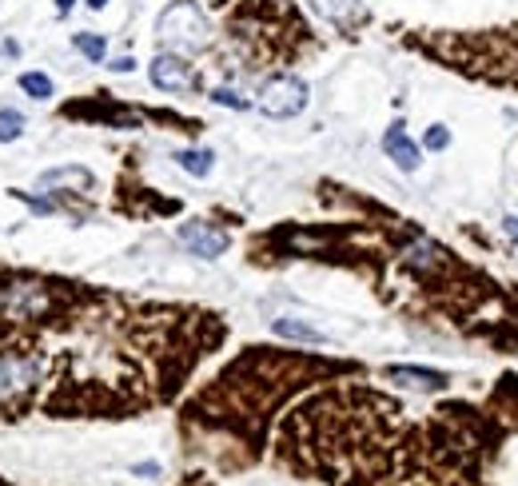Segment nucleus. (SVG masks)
<instances>
[{
	"instance_id": "nucleus-3",
	"label": "nucleus",
	"mask_w": 518,
	"mask_h": 486,
	"mask_svg": "<svg viewBox=\"0 0 518 486\" xmlns=\"http://www.w3.org/2000/svg\"><path fill=\"white\" fill-rule=\"evenodd\" d=\"M303 108H308V84L300 76L279 72L259 88V112L271 116V120H292Z\"/></svg>"
},
{
	"instance_id": "nucleus-11",
	"label": "nucleus",
	"mask_w": 518,
	"mask_h": 486,
	"mask_svg": "<svg viewBox=\"0 0 518 486\" xmlns=\"http://www.w3.org/2000/svg\"><path fill=\"white\" fill-rule=\"evenodd\" d=\"M176 164H180L188 176H208L211 164H216V156H211V152L192 148V152H176Z\"/></svg>"
},
{
	"instance_id": "nucleus-9",
	"label": "nucleus",
	"mask_w": 518,
	"mask_h": 486,
	"mask_svg": "<svg viewBox=\"0 0 518 486\" xmlns=\"http://www.w3.org/2000/svg\"><path fill=\"white\" fill-rule=\"evenodd\" d=\"M316 8L331 24H339V29H355V24L367 21V8L359 0H316Z\"/></svg>"
},
{
	"instance_id": "nucleus-21",
	"label": "nucleus",
	"mask_w": 518,
	"mask_h": 486,
	"mask_svg": "<svg viewBox=\"0 0 518 486\" xmlns=\"http://www.w3.org/2000/svg\"><path fill=\"white\" fill-rule=\"evenodd\" d=\"M136 474H160V466L156 463H144V466H136Z\"/></svg>"
},
{
	"instance_id": "nucleus-20",
	"label": "nucleus",
	"mask_w": 518,
	"mask_h": 486,
	"mask_svg": "<svg viewBox=\"0 0 518 486\" xmlns=\"http://www.w3.org/2000/svg\"><path fill=\"white\" fill-rule=\"evenodd\" d=\"M72 4H76V0H56V12L68 16V12H72Z\"/></svg>"
},
{
	"instance_id": "nucleus-4",
	"label": "nucleus",
	"mask_w": 518,
	"mask_h": 486,
	"mask_svg": "<svg viewBox=\"0 0 518 486\" xmlns=\"http://www.w3.org/2000/svg\"><path fill=\"white\" fill-rule=\"evenodd\" d=\"M45 375V359L24 351H0V399H12L32 391Z\"/></svg>"
},
{
	"instance_id": "nucleus-14",
	"label": "nucleus",
	"mask_w": 518,
	"mask_h": 486,
	"mask_svg": "<svg viewBox=\"0 0 518 486\" xmlns=\"http://www.w3.org/2000/svg\"><path fill=\"white\" fill-rule=\"evenodd\" d=\"M21 92H24V96H32V100H48V96H53V80H48L45 72H24L21 76Z\"/></svg>"
},
{
	"instance_id": "nucleus-8",
	"label": "nucleus",
	"mask_w": 518,
	"mask_h": 486,
	"mask_svg": "<svg viewBox=\"0 0 518 486\" xmlns=\"http://www.w3.org/2000/svg\"><path fill=\"white\" fill-rule=\"evenodd\" d=\"M383 375L403 383V387H415V391H443L451 383L443 371H427V367H387Z\"/></svg>"
},
{
	"instance_id": "nucleus-5",
	"label": "nucleus",
	"mask_w": 518,
	"mask_h": 486,
	"mask_svg": "<svg viewBox=\"0 0 518 486\" xmlns=\"http://www.w3.org/2000/svg\"><path fill=\"white\" fill-rule=\"evenodd\" d=\"M148 76H152V84H156L160 92H192L195 84H200L195 68L184 61L180 53H160V56H152Z\"/></svg>"
},
{
	"instance_id": "nucleus-6",
	"label": "nucleus",
	"mask_w": 518,
	"mask_h": 486,
	"mask_svg": "<svg viewBox=\"0 0 518 486\" xmlns=\"http://www.w3.org/2000/svg\"><path fill=\"white\" fill-rule=\"evenodd\" d=\"M180 243L188 247L192 255H200V259H219V255L227 251V232H219L216 224H203V219H188V224H180Z\"/></svg>"
},
{
	"instance_id": "nucleus-10",
	"label": "nucleus",
	"mask_w": 518,
	"mask_h": 486,
	"mask_svg": "<svg viewBox=\"0 0 518 486\" xmlns=\"http://www.w3.org/2000/svg\"><path fill=\"white\" fill-rule=\"evenodd\" d=\"M271 331H275L279 339H295V343H327L324 331L308 327V323H300V319H275V323H271Z\"/></svg>"
},
{
	"instance_id": "nucleus-16",
	"label": "nucleus",
	"mask_w": 518,
	"mask_h": 486,
	"mask_svg": "<svg viewBox=\"0 0 518 486\" xmlns=\"http://www.w3.org/2000/svg\"><path fill=\"white\" fill-rule=\"evenodd\" d=\"M423 144H427L431 152L451 148V132H447V124H431V128H427V136H423Z\"/></svg>"
},
{
	"instance_id": "nucleus-12",
	"label": "nucleus",
	"mask_w": 518,
	"mask_h": 486,
	"mask_svg": "<svg viewBox=\"0 0 518 486\" xmlns=\"http://www.w3.org/2000/svg\"><path fill=\"white\" fill-rule=\"evenodd\" d=\"M72 45H76V53H84L92 64H100V61L108 56V40H104V37H96V32H76Z\"/></svg>"
},
{
	"instance_id": "nucleus-7",
	"label": "nucleus",
	"mask_w": 518,
	"mask_h": 486,
	"mask_svg": "<svg viewBox=\"0 0 518 486\" xmlns=\"http://www.w3.org/2000/svg\"><path fill=\"white\" fill-rule=\"evenodd\" d=\"M383 152L391 160H395L403 172H419V164H423V152H419V144L407 136V128L403 124H391L387 128V136H383Z\"/></svg>"
},
{
	"instance_id": "nucleus-1",
	"label": "nucleus",
	"mask_w": 518,
	"mask_h": 486,
	"mask_svg": "<svg viewBox=\"0 0 518 486\" xmlns=\"http://www.w3.org/2000/svg\"><path fill=\"white\" fill-rule=\"evenodd\" d=\"M403 45L479 84L518 88V24H498V29H411L403 37Z\"/></svg>"
},
{
	"instance_id": "nucleus-19",
	"label": "nucleus",
	"mask_w": 518,
	"mask_h": 486,
	"mask_svg": "<svg viewBox=\"0 0 518 486\" xmlns=\"http://www.w3.org/2000/svg\"><path fill=\"white\" fill-rule=\"evenodd\" d=\"M132 68H136L132 56H120V61H112V72H132Z\"/></svg>"
},
{
	"instance_id": "nucleus-15",
	"label": "nucleus",
	"mask_w": 518,
	"mask_h": 486,
	"mask_svg": "<svg viewBox=\"0 0 518 486\" xmlns=\"http://www.w3.org/2000/svg\"><path fill=\"white\" fill-rule=\"evenodd\" d=\"M24 132V112H12V108H0V144L16 140Z\"/></svg>"
},
{
	"instance_id": "nucleus-22",
	"label": "nucleus",
	"mask_w": 518,
	"mask_h": 486,
	"mask_svg": "<svg viewBox=\"0 0 518 486\" xmlns=\"http://www.w3.org/2000/svg\"><path fill=\"white\" fill-rule=\"evenodd\" d=\"M88 8H92V12H104V8H108V0H88Z\"/></svg>"
},
{
	"instance_id": "nucleus-18",
	"label": "nucleus",
	"mask_w": 518,
	"mask_h": 486,
	"mask_svg": "<svg viewBox=\"0 0 518 486\" xmlns=\"http://www.w3.org/2000/svg\"><path fill=\"white\" fill-rule=\"evenodd\" d=\"M503 232H506V235H511V240L518 243V216H506V219H503Z\"/></svg>"
},
{
	"instance_id": "nucleus-2",
	"label": "nucleus",
	"mask_w": 518,
	"mask_h": 486,
	"mask_svg": "<svg viewBox=\"0 0 518 486\" xmlns=\"http://www.w3.org/2000/svg\"><path fill=\"white\" fill-rule=\"evenodd\" d=\"M156 40L164 45V53H203L211 45V21L195 0H172L164 12L156 16Z\"/></svg>"
},
{
	"instance_id": "nucleus-13",
	"label": "nucleus",
	"mask_w": 518,
	"mask_h": 486,
	"mask_svg": "<svg viewBox=\"0 0 518 486\" xmlns=\"http://www.w3.org/2000/svg\"><path fill=\"white\" fill-rule=\"evenodd\" d=\"M61 184H68V187H88L92 184V176L84 172V168H61V172H48V176H40V187H61Z\"/></svg>"
},
{
	"instance_id": "nucleus-17",
	"label": "nucleus",
	"mask_w": 518,
	"mask_h": 486,
	"mask_svg": "<svg viewBox=\"0 0 518 486\" xmlns=\"http://www.w3.org/2000/svg\"><path fill=\"white\" fill-rule=\"evenodd\" d=\"M211 100H216V104H224V108H235V112H243V108H248V100H243L235 88H216V92H211Z\"/></svg>"
}]
</instances>
